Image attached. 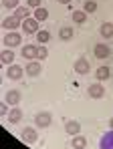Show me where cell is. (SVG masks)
Listing matches in <instances>:
<instances>
[{
	"label": "cell",
	"mask_w": 113,
	"mask_h": 149,
	"mask_svg": "<svg viewBox=\"0 0 113 149\" xmlns=\"http://www.w3.org/2000/svg\"><path fill=\"white\" fill-rule=\"evenodd\" d=\"M24 73L26 71H24L20 65H8V69H6V74H8L10 81H20L24 77Z\"/></svg>",
	"instance_id": "cell-6"
},
{
	"label": "cell",
	"mask_w": 113,
	"mask_h": 149,
	"mask_svg": "<svg viewBox=\"0 0 113 149\" xmlns=\"http://www.w3.org/2000/svg\"><path fill=\"white\" fill-rule=\"evenodd\" d=\"M83 10H85L87 14L95 12V10H97V2H95V0H83Z\"/></svg>",
	"instance_id": "cell-25"
},
{
	"label": "cell",
	"mask_w": 113,
	"mask_h": 149,
	"mask_svg": "<svg viewBox=\"0 0 113 149\" xmlns=\"http://www.w3.org/2000/svg\"><path fill=\"white\" fill-rule=\"evenodd\" d=\"M2 6L12 10V8H18V0H2Z\"/></svg>",
	"instance_id": "cell-26"
},
{
	"label": "cell",
	"mask_w": 113,
	"mask_h": 149,
	"mask_svg": "<svg viewBox=\"0 0 113 149\" xmlns=\"http://www.w3.org/2000/svg\"><path fill=\"white\" fill-rule=\"evenodd\" d=\"M22 58H26V61H36L39 58V47L36 45H24Z\"/></svg>",
	"instance_id": "cell-10"
},
{
	"label": "cell",
	"mask_w": 113,
	"mask_h": 149,
	"mask_svg": "<svg viewBox=\"0 0 113 149\" xmlns=\"http://www.w3.org/2000/svg\"><path fill=\"white\" fill-rule=\"evenodd\" d=\"M2 28L4 30H16V28H22V20L18 18V16H8V18H4L2 20Z\"/></svg>",
	"instance_id": "cell-7"
},
{
	"label": "cell",
	"mask_w": 113,
	"mask_h": 149,
	"mask_svg": "<svg viewBox=\"0 0 113 149\" xmlns=\"http://www.w3.org/2000/svg\"><path fill=\"white\" fill-rule=\"evenodd\" d=\"M73 22H77V24H83L85 20H87V12L85 10H73Z\"/></svg>",
	"instance_id": "cell-22"
},
{
	"label": "cell",
	"mask_w": 113,
	"mask_h": 149,
	"mask_svg": "<svg viewBox=\"0 0 113 149\" xmlns=\"http://www.w3.org/2000/svg\"><path fill=\"white\" fill-rule=\"evenodd\" d=\"M73 36H75L73 26H63V28L59 30V38H61V40H71Z\"/></svg>",
	"instance_id": "cell-19"
},
{
	"label": "cell",
	"mask_w": 113,
	"mask_h": 149,
	"mask_svg": "<svg viewBox=\"0 0 113 149\" xmlns=\"http://www.w3.org/2000/svg\"><path fill=\"white\" fill-rule=\"evenodd\" d=\"M22 30H24V34H36L39 32V20L34 16L22 20Z\"/></svg>",
	"instance_id": "cell-8"
},
{
	"label": "cell",
	"mask_w": 113,
	"mask_h": 149,
	"mask_svg": "<svg viewBox=\"0 0 113 149\" xmlns=\"http://www.w3.org/2000/svg\"><path fill=\"white\" fill-rule=\"evenodd\" d=\"M73 69H75V73H77V74H89L91 65H89V61H87L85 56H79V58L75 61Z\"/></svg>",
	"instance_id": "cell-5"
},
{
	"label": "cell",
	"mask_w": 113,
	"mask_h": 149,
	"mask_svg": "<svg viewBox=\"0 0 113 149\" xmlns=\"http://www.w3.org/2000/svg\"><path fill=\"white\" fill-rule=\"evenodd\" d=\"M26 6L28 8H39L41 6V0H26Z\"/></svg>",
	"instance_id": "cell-29"
},
{
	"label": "cell",
	"mask_w": 113,
	"mask_h": 149,
	"mask_svg": "<svg viewBox=\"0 0 113 149\" xmlns=\"http://www.w3.org/2000/svg\"><path fill=\"white\" fill-rule=\"evenodd\" d=\"M93 52H95V56H97V58H107V56L111 54V49H109L105 42H99V45H95V47H93Z\"/></svg>",
	"instance_id": "cell-11"
},
{
	"label": "cell",
	"mask_w": 113,
	"mask_h": 149,
	"mask_svg": "<svg viewBox=\"0 0 113 149\" xmlns=\"http://www.w3.org/2000/svg\"><path fill=\"white\" fill-rule=\"evenodd\" d=\"M20 91H16V89H10L8 93H6V97H4V101L8 103V105H12V107H16L18 103H20Z\"/></svg>",
	"instance_id": "cell-13"
},
{
	"label": "cell",
	"mask_w": 113,
	"mask_h": 149,
	"mask_svg": "<svg viewBox=\"0 0 113 149\" xmlns=\"http://www.w3.org/2000/svg\"><path fill=\"white\" fill-rule=\"evenodd\" d=\"M20 139H22L24 143H36L39 141V133H36L34 127H24L22 131H20Z\"/></svg>",
	"instance_id": "cell-4"
},
{
	"label": "cell",
	"mask_w": 113,
	"mask_h": 149,
	"mask_svg": "<svg viewBox=\"0 0 113 149\" xmlns=\"http://www.w3.org/2000/svg\"><path fill=\"white\" fill-rule=\"evenodd\" d=\"M22 42V34L20 32H14V30H8L6 34H4V38H2V45L6 47V49H14V47H18Z\"/></svg>",
	"instance_id": "cell-1"
},
{
	"label": "cell",
	"mask_w": 113,
	"mask_h": 149,
	"mask_svg": "<svg viewBox=\"0 0 113 149\" xmlns=\"http://www.w3.org/2000/svg\"><path fill=\"white\" fill-rule=\"evenodd\" d=\"M48 56V50L45 49V45H39V61H45Z\"/></svg>",
	"instance_id": "cell-27"
},
{
	"label": "cell",
	"mask_w": 113,
	"mask_h": 149,
	"mask_svg": "<svg viewBox=\"0 0 113 149\" xmlns=\"http://www.w3.org/2000/svg\"><path fill=\"white\" fill-rule=\"evenodd\" d=\"M39 22H43V20H46L48 18V10H46L45 6H39V8H34V14H32Z\"/></svg>",
	"instance_id": "cell-21"
},
{
	"label": "cell",
	"mask_w": 113,
	"mask_h": 149,
	"mask_svg": "<svg viewBox=\"0 0 113 149\" xmlns=\"http://www.w3.org/2000/svg\"><path fill=\"white\" fill-rule=\"evenodd\" d=\"M99 149H113V129L101 135V139H99Z\"/></svg>",
	"instance_id": "cell-12"
},
{
	"label": "cell",
	"mask_w": 113,
	"mask_h": 149,
	"mask_svg": "<svg viewBox=\"0 0 113 149\" xmlns=\"http://www.w3.org/2000/svg\"><path fill=\"white\" fill-rule=\"evenodd\" d=\"M99 34L103 36V38H113V22H103L101 28H99Z\"/></svg>",
	"instance_id": "cell-15"
},
{
	"label": "cell",
	"mask_w": 113,
	"mask_h": 149,
	"mask_svg": "<svg viewBox=\"0 0 113 149\" xmlns=\"http://www.w3.org/2000/svg\"><path fill=\"white\" fill-rule=\"evenodd\" d=\"M8 113H10V111H8V103H6V101L0 103V115H2V117H8Z\"/></svg>",
	"instance_id": "cell-28"
},
{
	"label": "cell",
	"mask_w": 113,
	"mask_h": 149,
	"mask_svg": "<svg viewBox=\"0 0 113 149\" xmlns=\"http://www.w3.org/2000/svg\"><path fill=\"white\" fill-rule=\"evenodd\" d=\"M109 74H111V71H109V67H107V65H101V67L95 71L97 81H107V79H109Z\"/></svg>",
	"instance_id": "cell-18"
},
{
	"label": "cell",
	"mask_w": 113,
	"mask_h": 149,
	"mask_svg": "<svg viewBox=\"0 0 113 149\" xmlns=\"http://www.w3.org/2000/svg\"><path fill=\"white\" fill-rule=\"evenodd\" d=\"M109 127H111V129H113V119H111V121H109Z\"/></svg>",
	"instance_id": "cell-31"
},
{
	"label": "cell",
	"mask_w": 113,
	"mask_h": 149,
	"mask_svg": "<svg viewBox=\"0 0 113 149\" xmlns=\"http://www.w3.org/2000/svg\"><path fill=\"white\" fill-rule=\"evenodd\" d=\"M65 131H67L69 135H79L81 133V123L79 121H65Z\"/></svg>",
	"instance_id": "cell-14"
},
{
	"label": "cell",
	"mask_w": 113,
	"mask_h": 149,
	"mask_svg": "<svg viewBox=\"0 0 113 149\" xmlns=\"http://www.w3.org/2000/svg\"><path fill=\"white\" fill-rule=\"evenodd\" d=\"M20 119H22V111H20L18 107L10 109V113H8V123L16 125V123H20Z\"/></svg>",
	"instance_id": "cell-16"
},
{
	"label": "cell",
	"mask_w": 113,
	"mask_h": 149,
	"mask_svg": "<svg viewBox=\"0 0 113 149\" xmlns=\"http://www.w3.org/2000/svg\"><path fill=\"white\" fill-rule=\"evenodd\" d=\"M14 16H18L20 20L30 18V8H28V6H18V8H14Z\"/></svg>",
	"instance_id": "cell-20"
},
{
	"label": "cell",
	"mask_w": 113,
	"mask_h": 149,
	"mask_svg": "<svg viewBox=\"0 0 113 149\" xmlns=\"http://www.w3.org/2000/svg\"><path fill=\"white\" fill-rule=\"evenodd\" d=\"M0 63H2V65H12V63H14V52L10 49H4L0 52Z\"/></svg>",
	"instance_id": "cell-17"
},
{
	"label": "cell",
	"mask_w": 113,
	"mask_h": 149,
	"mask_svg": "<svg viewBox=\"0 0 113 149\" xmlns=\"http://www.w3.org/2000/svg\"><path fill=\"white\" fill-rule=\"evenodd\" d=\"M87 93H89V97H91V99H103V97H105V87L101 85V81H97V83L89 85Z\"/></svg>",
	"instance_id": "cell-3"
},
{
	"label": "cell",
	"mask_w": 113,
	"mask_h": 149,
	"mask_svg": "<svg viewBox=\"0 0 113 149\" xmlns=\"http://www.w3.org/2000/svg\"><path fill=\"white\" fill-rule=\"evenodd\" d=\"M34 36H36V42H39V45H46V42L51 40V32H48V30H39Z\"/></svg>",
	"instance_id": "cell-24"
},
{
	"label": "cell",
	"mask_w": 113,
	"mask_h": 149,
	"mask_svg": "<svg viewBox=\"0 0 113 149\" xmlns=\"http://www.w3.org/2000/svg\"><path fill=\"white\" fill-rule=\"evenodd\" d=\"M51 123H53V115H51L48 111H41V113L34 115V125H36L39 129H46Z\"/></svg>",
	"instance_id": "cell-2"
},
{
	"label": "cell",
	"mask_w": 113,
	"mask_h": 149,
	"mask_svg": "<svg viewBox=\"0 0 113 149\" xmlns=\"http://www.w3.org/2000/svg\"><path fill=\"white\" fill-rule=\"evenodd\" d=\"M43 61H28V65L24 67V71L28 77H39V74L43 73V65H41Z\"/></svg>",
	"instance_id": "cell-9"
},
{
	"label": "cell",
	"mask_w": 113,
	"mask_h": 149,
	"mask_svg": "<svg viewBox=\"0 0 113 149\" xmlns=\"http://www.w3.org/2000/svg\"><path fill=\"white\" fill-rule=\"evenodd\" d=\"M71 145H73L75 149H85V147H87V139H85L83 135H75V137H73V143H71Z\"/></svg>",
	"instance_id": "cell-23"
},
{
	"label": "cell",
	"mask_w": 113,
	"mask_h": 149,
	"mask_svg": "<svg viewBox=\"0 0 113 149\" xmlns=\"http://www.w3.org/2000/svg\"><path fill=\"white\" fill-rule=\"evenodd\" d=\"M57 2H61V4H71L73 0H57Z\"/></svg>",
	"instance_id": "cell-30"
}]
</instances>
